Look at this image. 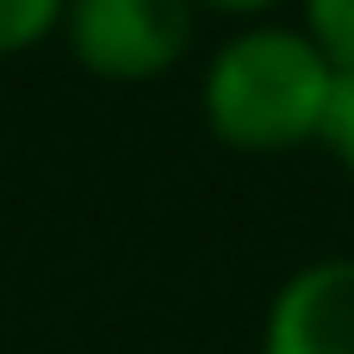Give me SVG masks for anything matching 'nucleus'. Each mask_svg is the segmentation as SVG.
<instances>
[{"instance_id":"nucleus-6","label":"nucleus","mask_w":354,"mask_h":354,"mask_svg":"<svg viewBox=\"0 0 354 354\" xmlns=\"http://www.w3.org/2000/svg\"><path fill=\"white\" fill-rule=\"evenodd\" d=\"M317 149H324V156L354 180V75H336V93H330V112H324Z\"/></svg>"},{"instance_id":"nucleus-2","label":"nucleus","mask_w":354,"mask_h":354,"mask_svg":"<svg viewBox=\"0 0 354 354\" xmlns=\"http://www.w3.org/2000/svg\"><path fill=\"white\" fill-rule=\"evenodd\" d=\"M56 37L100 81H156L187 62L199 37V6L193 0H68Z\"/></svg>"},{"instance_id":"nucleus-3","label":"nucleus","mask_w":354,"mask_h":354,"mask_svg":"<svg viewBox=\"0 0 354 354\" xmlns=\"http://www.w3.org/2000/svg\"><path fill=\"white\" fill-rule=\"evenodd\" d=\"M261 354H354V255H317L274 286Z\"/></svg>"},{"instance_id":"nucleus-1","label":"nucleus","mask_w":354,"mask_h":354,"mask_svg":"<svg viewBox=\"0 0 354 354\" xmlns=\"http://www.w3.org/2000/svg\"><path fill=\"white\" fill-rule=\"evenodd\" d=\"M336 75L299 19H243L199 68V118L236 156H292L317 143Z\"/></svg>"},{"instance_id":"nucleus-4","label":"nucleus","mask_w":354,"mask_h":354,"mask_svg":"<svg viewBox=\"0 0 354 354\" xmlns=\"http://www.w3.org/2000/svg\"><path fill=\"white\" fill-rule=\"evenodd\" d=\"M62 6L68 0H0V56L37 50L44 37L62 31Z\"/></svg>"},{"instance_id":"nucleus-7","label":"nucleus","mask_w":354,"mask_h":354,"mask_svg":"<svg viewBox=\"0 0 354 354\" xmlns=\"http://www.w3.org/2000/svg\"><path fill=\"white\" fill-rule=\"evenodd\" d=\"M199 12H230V19H274V6L286 0H193Z\"/></svg>"},{"instance_id":"nucleus-5","label":"nucleus","mask_w":354,"mask_h":354,"mask_svg":"<svg viewBox=\"0 0 354 354\" xmlns=\"http://www.w3.org/2000/svg\"><path fill=\"white\" fill-rule=\"evenodd\" d=\"M299 25L342 75H354V0H299Z\"/></svg>"}]
</instances>
